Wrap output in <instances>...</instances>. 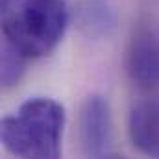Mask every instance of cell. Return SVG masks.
Wrapping results in <instances>:
<instances>
[{"instance_id":"5b68a950","label":"cell","mask_w":159,"mask_h":159,"mask_svg":"<svg viewBox=\"0 0 159 159\" xmlns=\"http://www.w3.org/2000/svg\"><path fill=\"white\" fill-rule=\"evenodd\" d=\"M128 135L135 150L159 157V96L137 102L128 117Z\"/></svg>"},{"instance_id":"3957f363","label":"cell","mask_w":159,"mask_h":159,"mask_svg":"<svg viewBox=\"0 0 159 159\" xmlns=\"http://www.w3.org/2000/svg\"><path fill=\"white\" fill-rule=\"evenodd\" d=\"M124 67L129 81L143 89L159 87V28L152 22H139L126 46Z\"/></svg>"},{"instance_id":"6da1fadb","label":"cell","mask_w":159,"mask_h":159,"mask_svg":"<svg viewBox=\"0 0 159 159\" xmlns=\"http://www.w3.org/2000/svg\"><path fill=\"white\" fill-rule=\"evenodd\" d=\"M4 41L28 59L48 56L69 26L65 0H0Z\"/></svg>"},{"instance_id":"7a4b0ae2","label":"cell","mask_w":159,"mask_h":159,"mask_svg":"<svg viewBox=\"0 0 159 159\" xmlns=\"http://www.w3.org/2000/svg\"><path fill=\"white\" fill-rule=\"evenodd\" d=\"M65 107L54 98L34 96L0 124L4 148L17 157L56 159L61 156Z\"/></svg>"},{"instance_id":"8992f818","label":"cell","mask_w":159,"mask_h":159,"mask_svg":"<svg viewBox=\"0 0 159 159\" xmlns=\"http://www.w3.org/2000/svg\"><path fill=\"white\" fill-rule=\"evenodd\" d=\"M26 61L28 57L24 54H20L11 43L2 41V57H0V80H2V87L9 89L13 85H17L24 70H26Z\"/></svg>"},{"instance_id":"277c9868","label":"cell","mask_w":159,"mask_h":159,"mask_svg":"<svg viewBox=\"0 0 159 159\" xmlns=\"http://www.w3.org/2000/svg\"><path fill=\"white\" fill-rule=\"evenodd\" d=\"M80 143L89 157H109L113 154L111 109L102 94H89L80 107Z\"/></svg>"}]
</instances>
